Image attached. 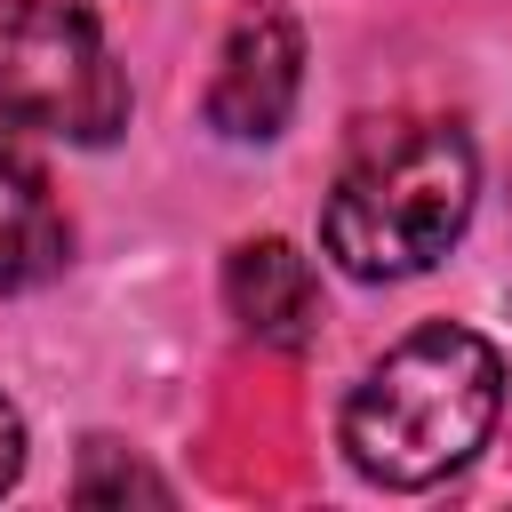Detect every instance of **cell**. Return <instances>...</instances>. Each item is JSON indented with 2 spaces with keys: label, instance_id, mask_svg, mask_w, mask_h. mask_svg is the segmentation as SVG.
<instances>
[{
  "label": "cell",
  "instance_id": "cell-2",
  "mask_svg": "<svg viewBox=\"0 0 512 512\" xmlns=\"http://www.w3.org/2000/svg\"><path fill=\"white\" fill-rule=\"evenodd\" d=\"M504 416V360L464 320H424L400 336L344 400V456L376 488H432L480 456Z\"/></svg>",
  "mask_w": 512,
  "mask_h": 512
},
{
  "label": "cell",
  "instance_id": "cell-7",
  "mask_svg": "<svg viewBox=\"0 0 512 512\" xmlns=\"http://www.w3.org/2000/svg\"><path fill=\"white\" fill-rule=\"evenodd\" d=\"M72 496L80 504H112V496H152V504H168V480L160 472H144L136 456H120V448H88V464H80V480H72Z\"/></svg>",
  "mask_w": 512,
  "mask_h": 512
},
{
  "label": "cell",
  "instance_id": "cell-5",
  "mask_svg": "<svg viewBox=\"0 0 512 512\" xmlns=\"http://www.w3.org/2000/svg\"><path fill=\"white\" fill-rule=\"evenodd\" d=\"M72 264V224L56 208L48 160L32 152V136L8 120L0 128V296L48 288Z\"/></svg>",
  "mask_w": 512,
  "mask_h": 512
},
{
  "label": "cell",
  "instance_id": "cell-6",
  "mask_svg": "<svg viewBox=\"0 0 512 512\" xmlns=\"http://www.w3.org/2000/svg\"><path fill=\"white\" fill-rule=\"evenodd\" d=\"M224 312L256 344H272V352L312 344V328H320V272H312V256L296 240H280V232L240 240L224 256Z\"/></svg>",
  "mask_w": 512,
  "mask_h": 512
},
{
  "label": "cell",
  "instance_id": "cell-8",
  "mask_svg": "<svg viewBox=\"0 0 512 512\" xmlns=\"http://www.w3.org/2000/svg\"><path fill=\"white\" fill-rule=\"evenodd\" d=\"M16 472H24V416H16V400L0 392V496L16 488Z\"/></svg>",
  "mask_w": 512,
  "mask_h": 512
},
{
  "label": "cell",
  "instance_id": "cell-4",
  "mask_svg": "<svg viewBox=\"0 0 512 512\" xmlns=\"http://www.w3.org/2000/svg\"><path fill=\"white\" fill-rule=\"evenodd\" d=\"M296 88H304V32L288 8H248L232 32H224V56H216V80H208V128L216 136H240V144H264L288 128L296 112Z\"/></svg>",
  "mask_w": 512,
  "mask_h": 512
},
{
  "label": "cell",
  "instance_id": "cell-1",
  "mask_svg": "<svg viewBox=\"0 0 512 512\" xmlns=\"http://www.w3.org/2000/svg\"><path fill=\"white\" fill-rule=\"evenodd\" d=\"M480 200V160L456 120H368L328 184L320 248L352 280H416L432 272Z\"/></svg>",
  "mask_w": 512,
  "mask_h": 512
},
{
  "label": "cell",
  "instance_id": "cell-3",
  "mask_svg": "<svg viewBox=\"0 0 512 512\" xmlns=\"http://www.w3.org/2000/svg\"><path fill=\"white\" fill-rule=\"evenodd\" d=\"M0 120L64 144H112L128 128V72L88 8L0 0Z\"/></svg>",
  "mask_w": 512,
  "mask_h": 512
}]
</instances>
